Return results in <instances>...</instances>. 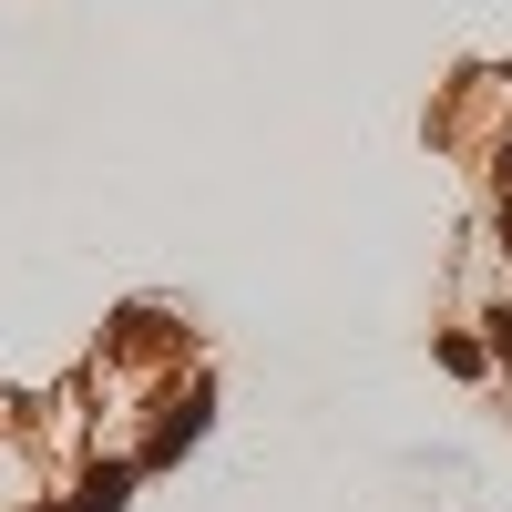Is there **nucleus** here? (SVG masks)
<instances>
[{
  "label": "nucleus",
  "instance_id": "obj_3",
  "mask_svg": "<svg viewBox=\"0 0 512 512\" xmlns=\"http://www.w3.org/2000/svg\"><path fill=\"white\" fill-rule=\"evenodd\" d=\"M164 338H175V328H164L154 308H134V318H123V328H113V349H164Z\"/></svg>",
  "mask_w": 512,
  "mask_h": 512
},
{
  "label": "nucleus",
  "instance_id": "obj_4",
  "mask_svg": "<svg viewBox=\"0 0 512 512\" xmlns=\"http://www.w3.org/2000/svg\"><path fill=\"white\" fill-rule=\"evenodd\" d=\"M502 236H512V195H502Z\"/></svg>",
  "mask_w": 512,
  "mask_h": 512
},
{
  "label": "nucleus",
  "instance_id": "obj_2",
  "mask_svg": "<svg viewBox=\"0 0 512 512\" xmlns=\"http://www.w3.org/2000/svg\"><path fill=\"white\" fill-rule=\"evenodd\" d=\"M123 492H134V461H103V472L82 482V502H72V512H123Z\"/></svg>",
  "mask_w": 512,
  "mask_h": 512
},
{
  "label": "nucleus",
  "instance_id": "obj_1",
  "mask_svg": "<svg viewBox=\"0 0 512 512\" xmlns=\"http://www.w3.org/2000/svg\"><path fill=\"white\" fill-rule=\"evenodd\" d=\"M205 431V390H185V400H164V420H154V441H144V461H175L185 441Z\"/></svg>",
  "mask_w": 512,
  "mask_h": 512
},
{
  "label": "nucleus",
  "instance_id": "obj_6",
  "mask_svg": "<svg viewBox=\"0 0 512 512\" xmlns=\"http://www.w3.org/2000/svg\"><path fill=\"white\" fill-rule=\"evenodd\" d=\"M41 512H72V502H41Z\"/></svg>",
  "mask_w": 512,
  "mask_h": 512
},
{
  "label": "nucleus",
  "instance_id": "obj_5",
  "mask_svg": "<svg viewBox=\"0 0 512 512\" xmlns=\"http://www.w3.org/2000/svg\"><path fill=\"white\" fill-rule=\"evenodd\" d=\"M502 175H512V144H502Z\"/></svg>",
  "mask_w": 512,
  "mask_h": 512
}]
</instances>
